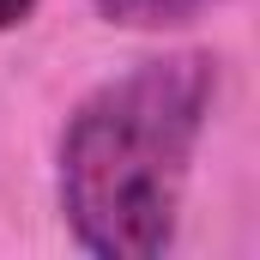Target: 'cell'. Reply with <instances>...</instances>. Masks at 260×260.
Instances as JSON below:
<instances>
[{
    "label": "cell",
    "instance_id": "6da1fadb",
    "mask_svg": "<svg viewBox=\"0 0 260 260\" xmlns=\"http://www.w3.org/2000/svg\"><path fill=\"white\" fill-rule=\"evenodd\" d=\"M218 97L212 55H157L97 85L61 133V212L97 260H157L176 242L188 164Z\"/></svg>",
    "mask_w": 260,
    "mask_h": 260
},
{
    "label": "cell",
    "instance_id": "7a4b0ae2",
    "mask_svg": "<svg viewBox=\"0 0 260 260\" xmlns=\"http://www.w3.org/2000/svg\"><path fill=\"white\" fill-rule=\"evenodd\" d=\"M200 6H212V0H97V12L109 24H188Z\"/></svg>",
    "mask_w": 260,
    "mask_h": 260
},
{
    "label": "cell",
    "instance_id": "3957f363",
    "mask_svg": "<svg viewBox=\"0 0 260 260\" xmlns=\"http://www.w3.org/2000/svg\"><path fill=\"white\" fill-rule=\"evenodd\" d=\"M30 12H37V0H0V30H18Z\"/></svg>",
    "mask_w": 260,
    "mask_h": 260
}]
</instances>
